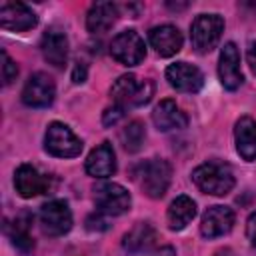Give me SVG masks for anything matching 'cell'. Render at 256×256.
Listing matches in <instances>:
<instances>
[{
  "label": "cell",
  "mask_w": 256,
  "mask_h": 256,
  "mask_svg": "<svg viewBox=\"0 0 256 256\" xmlns=\"http://www.w3.org/2000/svg\"><path fill=\"white\" fill-rule=\"evenodd\" d=\"M192 182L210 196H226L234 188V174L228 164L204 162L192 172Z\"/></svg>",
  "instance_id": "1"
},
{
  "label": "cell",
  "mask_w": 256,
  "mask_h": 256,
  "mask_svg": "<svg viewBox=\"0 0 256 256\" xmlns=\"http://www.w3.org/2000/svg\"><path fill=\"white\" fill-rule=\"evenodd\" d=\"M152 94H154V84L150 80H138L134 74L120 76L110 88V96L114 104L124 110L150 102Z\"/></svg>",
  "instance_id": "2"
},
{
  "label": "cell",
  "mask_w": 256,
  "mask_h": 256,
  "mask_svg": "<svg viewBox=\"0 0 256 256\" xmlns=\"http://www.w3.org/2000/svg\"><path fill=\"white\" fill-rule=\"evenodd\" d=\"M224 32V20L220 14H198L190 24V42L198 54H208L216 48Z\"/></svg>",
  "instance_id": "3"
},
{
  "label": "cell",
  "mask_w": 256,
  "mask_h": 256,
  "mask_svg": "<svg viewBox=\"0 0 256 256\" xmlns=\"http://www.w3.org/2000/svg\"><path fill=\"white\" fill-rule=\"evenodd\" d=\"M44 148L56 158H74L82 152V140L62 122H50L44 134Z\"/></svg>",
  "instance_id": "4"
},
{
  "label": "cell",
  "mask_w": 256,
  "mask_h": 256,
  "mask_svg": "<svg viewBox=\"0 0 256 256\" xmlns=\"http://www.w3.org/2000/svg\"><path fill=\"white\" fill-rule=\"evenodd\" d=\"M110 54L122 66H138L146 56V46L136 30H124L112 38Z\"/></svg>",
  "instance_id": "5"
},
{
  "label": "cell",
  "mask_w": 256,
  "mask_h": 256,
  "mask_svg": "<svg viewBox=\"0 0 256 256\" xmlns=\"http://www.w3.org/2000/svg\"><path fill=\"white\" fill-rule=\"evenodd\" d=\"M140 186L146 196L150 198H162L170 186L172 180V168L166 160L162 158H152L142 166L140 174Z\"/></svg>",
  "instance_id": "6"
},
{
  "label": "cell",
  "mask_w": 256,
  "mask_h": 256,
  "mask_svg": "<svg viewBox=\"0 0 256 256\" xmlns=\"http://www.w3.org/2000/svg\"><path fill=\"white\" fill-rule=\"evenodd\" d=\"M94 202H96L98 214L120 216V214L130 210L132 198H130V194H128V190L124 186H120L116 182H106V184L96 188Z\"/></svg>",
  "instance_id": "7"
},
{
  "label": "cell",
  "mask_w": 256,
  "mask_h": 256,
  "mask_svg": "<svg viewBox=\"0 0 256 256\" xmlns=\"http://www.w3.org/2000/svg\"><path fill=\"white\" fill-rule=\"evenodd\" d=\"M40 228L48 236H64L72 228V212L64 200H50L38 212Z\"/></svg>",
  "instance_id": "8"
},
{
  "label": "cell",
  "mask_w": 256,
  "mask_h": 256,
  "mask_svg": "<svg viewBox=\"0 0 256 256\" xmlns=\"http://www.w3.org/2000/svg\"><path fill=\"white\" fill-rule=\"evenodd\" d=\"M54 96L56 86L46 72H34L22 88V102L30 108H48L54 102Z\"/></svg>",
  "instance_id": "9"
},
{
  "label": "cell",
  "mask_w": 256,
  "mask_h": 256,
  "mask_svg": "<svg viewBox=\"0 0 256 256\" xmlns=\"http://www.w3.org/2000/svg\"><path fill=\"white\" fill-rule=\"evenodd\" d=\"M38 24V16L22 2L6 0L0 4V26L12 32H26Z\"/></svg>",
  "instance_id": "10"
},
{
  "label": "cell",
  "mask_w": 256,
  "mask_h": 256,
  "mask_svg": "<svg viewBox=\"0 0 256 256\" xmlns=\"http://www.w3.org/2000/svg\"><path fill=\"white\" fill-rule=\"evenodd\" d=\"M166 80L178 92H198L204 86V74L200 68L188 62H174L166 68Z\"/></svg>",
  "instance_id": "11"
},
{
  "label": "cell",
  "mask_w": 256,
  "mask_h": 256,
  "mask_svg": "<svg viewBox=\"0 0 256 256\" xmlns=\"http://www.w3.org/2000/svg\"><path fill=\"white\" fill-rule=\"evenodd\" d=\"M218 76L226 90H236L242 84V70H240V52L234 42H226L220 50L218 58Z\"/></svg>",
  "instance_id": "12"
},
{
  "label": "cell",
  "mask_w": 256,
  "mask_h": 256,
  "mask_svg": "<svg viewBox=\"0 0 256 256\" xmlns=\"http://www.w3.org/2000/svg\"><path fill=\"white\" fill-rule=\"evenodd\" d=\"M234 210L228 208V206H210L204 214H202V220H200V234L204 238H218V236H224L232 230L234 226Z\"/></svg>",
  "instance_id": "13"
},
{
  "label": "cell",
  "mask_w": 256,
  "mask_h": 256,
  "mask_svg": "<svg viewBox=\"0 0 256 256\" xmlns=\"http://www.w3.org/2000/svg\"><path fill=\"white\" fill-rule=\"evenodd\" d=\"M40 50L44 60L54 68H64L68 60V36L60 28H48L42 34Z\"/></svg>",
  "instance_id": "14"
},
{
  "label": "cell",
  "mask_w": 256,
  "mask_h": 256,
  "mask_svg": "<svg viewBox=\"0 0 256 256\" xmlns=\"http://www.w3.org/2000/svg\"><path fill=\"white\" fill-rule=\"evenodd\" d=\"M14 188L22 198H34L48 190V178L32 164H20L14 172Z\"/></svg>",
  "instance_id": "15"
},
{
  "label": "cell",
  "mask_w": 256,
  "mask_h": 256,
  "mask_svg": "<svg viewBox=\"0 0 256 256\" xmlns=\"http://www.w3.org/2000/svg\"><path fill=\"white\" fill-rule=\"evenodd\" d=\"M148 40H150V46L156 50V54H160L164 58L178 54L180 48H182V42H184L182 32L172 24L154 26L148 32Z\"/></svg>",
  "instance_id": "16"
},
{
  "label": "cell",
  "mask_w": 256,
  "mask_h": 256,
  "mask_svg": "<svg viewBox=\"0 0 256 256\" xmlns=\"http://www.w3.org/2000/svg\"><path fill=\"white\" fill-rule=\"evenodd\" d=\"M84 168L90 176L94 178H108L116 172V156H114V148L110 142H102L98 144L86 158Z\"/></svg>",
  "instance_id": "17"
},
{
  "label": "cell",
  "mask_w": 256,
  "mask_h": 256,
  "mask_svg": "<svg viewBox=\"0 0 256 256\" xmlns=\"http://www.w3.org/2000/svg\"><path fill=\"white\" fill-rule=\"evenodd\" d=\"M152 122L160 132H170V130H182L188 126V116L176 106L174 100L166 98L160 100V104L152 112Z\"/></svg>",
  "instance_id": "18"
},
{
  "label": "cell",
  "mask_w": 256,
  "mask_h": 256,
  "mask_svg": "<svg viewBox=\"0 0 256 256\" xmlns=\"http://www.w3.org/2000/svg\"><path fill=\"white\" fill-rule=\"evenodd\" d=\"M156 230L150 222H136L122 238V248L130 254H142L148 252L156 244Z\"/></svg>",
  "instance_id": "19"
},
{
  "label": "cell",
  "mask_w": 256,
  "mask_h": 256,
  "mask_svg": "<svg viewBox=\"0 0 256 256\" xmlns=\"http://www.w3.org/2000/svg\"><path fill=\"white\" fill-rule=\"evenodd\" d=\"M234 140H236L238 154L246 162L256 160V120L254 118L242 116L236 122V126H234Z\"/></svg>",
  "instance_id": "20"
},
{
  "label": "cell",
  "mask_w": 256,
  "mask_h": 256,
  "mask_svg": "<svg viewBox=\"0 0 256 256\" xmlns=\"http://www.w3.org/2000/svg\"><path fill=\"white\" fill-rule=\"evenodd\" d=\"M118 20V6L112 2H96L86 14V28L92 34H102L114 26Z\"/></svg>",
  "instance_id": "21"
},
{
  "label": "cell",
  "mask_w": 256,
  "mask_h": 256,
  "mask_svg": "<svg viewBox=\"0 0 256 256\" xmlns=\"http://www.w3.org/2000/svg\"><path fill=\"white\" fill-rule=\"evenodd\" d=\"M196 216V202L190 196H178L172 200L168 206L166 218H168V228L170 230H184Z\"/></svg>",
  "instance_id": "22"
},
{
  "label": "cell",
  "mask_w": 256,
  "mask_h": 256,
  "mask_svg": "<svg viewBox=\"0 0 256 256\" xmlns=\"http://www.w3.org/2000/svg\"><path fill=\"white\" fill-rule=\"evenodd\" d=\"M30 224H32V218L28 212H22L20 216H16L12 224H6L8 238L12 240L16 250H20L22 254H28L34 248V240L30 236Z\"/></svg>",
  "instance_id": "23"
},
{
  "label": "cell",
  "mask_w": 256,
  "mask_h": 256,
  "mask_svg": "<svg viewBox=\"0 0 256 256\" xmlns=\"http://www.w3.org/2000/svg\"><path fill=\"white\" fill-rule=\"evenodd\" d=\"M144 138H146V132H144V126L134 120L130 124H126L120 132V140H122V146L128 150V152H138L144 144Z\"/></svg>",
  "instance_id": "24"
},
{
  "label": "cell",
  "mask_w": 256,
  "mask_h": 256,
  "mask_svg": "<svg viewBox=\"0 0 256 256\" xmlns=\"http://www.w3.org/2000/svg\"><path fill=\"white\" fill-rule=\"evenodd\" d=\"M16 76H18V66H16V62L8 56L6 50H2V80H4V86L12 84V82L16 80Z\"/></svg>",
  "instance_id": "25"
},
{
  "label": "cell",
  "mask_w": 256,
  "mask_h": 256,
  "mask_svg": "<svg viewBox=\"0 0 256 256\" xmlns=\"http://www.w3.org/2000/svg\"><path fill=\"white\" fill-rule=\"evenodd\" d=\"M124 116V108H120V106H112V108H106V112H104V116H102V122H104V126H112V124H116L120 118Z\"/></svg>",
  "instance_id": "26"
},
{
  "label": "cell",
  "mask_w": 256,
  "mask_h": 256,
  "mask_svg": "<svg viewBox=\"0 0 256 256\" xmlns=\"http://www.w3.org/2000/svg\"><path fill=\"white\" fill-rule=\"evenodd\" d=\"M246 236L252 246H256V212H252L246 220Z\"/></svg>",
  "instance_id": "27"
},
{
  "label": "cell",
  "mask_w": 256,
  "mask_h": 256,
  "mask_svg": "<svg viewBox=\"0 0 256 256\" xmlns=\"http://www.w3.org/2000/svg\"><path fill=\"white\" fill-rule=\"evenodd\" d=\"M246 60H248V66L252 70V74L256 76V42H248V48H246Z\"/></svg>",
  "instance_id": "28"
},
{
  "label": "cell",
  "mask_w": 256,
  "mask_h": 256,
  "mask_svg": "<svg viewBox=\"0 0 256 256\" xmlns=\"http://www.w3.org/2000/svg\"><path fill=\"white\" fill-rule=\"evenodd\" d=\"M84 80H86V66L82 62H78L74 66V70H72V82L74 84H82Z\"/></svg>",
  "instance_id": "29"
},
{
  "label": "cell",
  "mask_w": 256,
  "mask_h": 256,
  "mask_svg": "<svg viewBox=\"0 0 256 256\" xmlns=\"http://www.w3.org/2000/svg\"><path fill=\"white\" fill-rule=\"evenodd\" d=\"M86 226H88V230H106V222H104L100 216L88 218V220H86Z\"/></svg>",
  "instance_id": "30"
},
{
  "label": "cell",
  "mask_w": 256,
  "mask_h": 256,
  "mask_svg": "<svg viewBox=\"0 0 256 256\" xmlns=\"http://www.w3.org/2000/svg\"><path fill=\"white\" fill-rule=\"evenodd\" d=\"M156 256H176V252H174V248L172 246H162L160 250H158V254Z\"/></svg>",
  "instance_id": "31"
},
{
  "label": "cell",
  "mask_w": 256,
  "mask_h": 256,
  "mask_svg": "<svg viewBox=\"0 0 256 256\" xmlns=\"http://www.w3.org/2000/svg\"><path fill=\"white\" fill-rule=\"evenodd\" d=\"M216 256H234L230 250H224V252H220V254H216Z\"/></svg>",
  "instance_id": "32"
}]
</instances>
